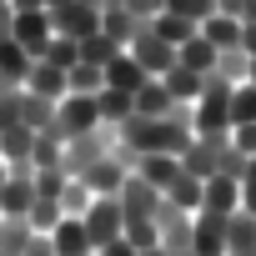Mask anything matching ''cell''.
Listing matches in <instances>:
<instances>
[{
	"label": "cell",
	"mask_w": 256,
	"mask_h": 256,
	"mask_svg": "<svg viewBox=\"0 0 256 256\" xmlns=\"http://www.w3.org/2000/svg\"><path fill=\"white\" fill-rule=\"evenodd\" d=\"M161 10H171V16H181V20H191V26L201 30V20L216 10V0H166Z\"/></svg>",
	"instance_id": "obj_31"
},
{
	"label": "cell",
	"mask_w": 256,
	"mask_h": 256,
	"mask_svg": "<svg viewBox=\"0 0 256 256\" xmlns=\"http://www.w3.org/2000/svg\"><path fill=\"white\" fill-rule=\"evenodd\" d=\"M241 211L256 216V161H246V171H241Z\"/></svg>",
	"instance_id": "obj_32"
},
{
	"label": "cell",
	"mask_w": 256,
	"mask_h": 256,
	"mask_svg": "<svg viewBox=\"0 0 256 256\" xmlns=\"http://www.w3.org/2000/svg\"><path fill=\"white\" fill-rule=\"evenodd\" d=\"M66 86H70L66 96H100L106 90V70L100 66H70L66 70Z\"/></svg>",
	"instance_id": "obj_27"
},
{
	"label": "cell",
	"mask_w": 256,
	"mask_h": 256,
	"mask_svg": "<svg viewBox=\"0 0 256 256\" xmlns=\"http://www.w3.org/2000/svg\"><path fill=\"white\" fill-rule=\"evenodd\" d=\"M136 26H141V20L126 10V6H116V0H106V6H100V36H106L116 50H126V46H131Z\"/></svg>",
	"instance_id": "obj_13"
},
{
	"label": "cell",
	"mask_w": 256,
	"mask_h": 256,
	"mask_svg": "<svg viewBox=\"0 0 256 256\" xmlns=\"http://www.w3.org/2000/svg\"><path fill=\"white\" fill-rule=\"evenodd\" d=\"M90 256H96V251H90Z\"/></svg>",
	"instance_id": "obj_39"
},
{
	"label": "cell",
	"mask_w": 256,
	"mask_h": 256,
	"mask_svg": "<svg viewBox=\"0 0 256 256\" xmlns=\"http://www.w3.org/2000/svg\"><path fill=\"white\" fill-rule=\"evenodd\" d=\"M126 56H131V60H136L146 76H156V80H161V76L176 66V46H166V40H161V36L146 26V20L136 26V36H131V46H126Z\"/></svg>",
	"instance_id": "obj_3"
},
{
	"label": "cell",
	"mask_w": 256,
	"mask_h": 256,
	"mask_svg": "<svg viewBox=\"0 0 256 256\" xmlns=\"http://www.w3.org/2000/svg\"><path fill=\"white\" fill-rule=\"evenodd\" d=\"M56 201H60V211H66V216H86V206H90L96 196H90V186H86L80 176H66V186H60V196H56Z\"/></svg>",
	"instance_id": "obj_29"
},
{
	"label": "cell",
	"mask_w": 256,
	"mask_h": 256,
	"mask_svg": "<svg viewBox=\"0 0 256 256\" xmlns=\"http://www.w3.org/2000/svg\"><path fill=\"white\" fill-rule=\"evenodd\" d=\"M146 80H151V76H146V70H141L131 56H126V50H120V56H110V66H106V86H110V90H126V96H136Z\"/></svg>",
	"instance_id": "obj_19"
},
{
	"label": "cell",
	"mask_w": 256,
	"mask_h": 256,
	"mask_svg": "<svg viewBox=\"0 0 256 256\" xmlns=\"http://www.w3.org/2000/svg\"><path fill=\"white\" fill-rule=\"evenodd\" d=\"M50 246H56V256H90V251H96L80 216H60V226L50 231Z\"/></svg>",
	"instance_id": "obj_12"
},
{
	"label": "cell",
	"mask_w": 256,
	"mask_h": 256,
	"mask_svg": "<svg viewBox=\"0 0 256 256\" xmlns=\"http://www.w3.org/2000/svg\"><path fill=\"white\" fill-rule=\"evenodd\" d=\"M50 26H56V36L90 40L100 30V6H90V0H60V6H50Z\"/></svg>",
	"instance_id": "obj_4"
},
{
	"label": "cell",
	"mask_w": 256,
	"mask_h": 256,
	"mask_svg": "<svg viewBox=\"0 0 256 256\" xmlns=\"http://www.w3.org/2000/svg\"><path fill=\"white\" fill-rule=\"evenodd\" d=\"M216 56H221V50H216V46H211V40L196 30V36H191V40L176 50V66H186V70H196L201 80H211V70H216Z\"/></svg>",
	"instance_id": "obj_16"
},
{
	"label": "cell",
	"mask_w": 256,
	"mask_h": 256,
	"mask_svg": "<svg viewBox=\"0 0 256 256\" xmlns=\"http://www.w3.org/2000/svg\"><path fill=\"white\" fill-rule=\"evenodd\" d=\"M241 50H246V60H256V20H246V30H241Z\"/></svg>",
	"instance_id": "obj_36"
},
{
	"label": "cell",
	"mask_w": 256,
	"mask_h": 256,
	"mask_svg": "<svg viewBox=\"0 0 256 256\" xmlns=\"http://www.w3.org/2000/svg\"><path fill=\"white\" fill-rule=\"evenodd\" d=\"M50 0H10V10H46Z\"/></svg>",
	"instance_id": "obj_38"
},
{
	"label": "cell",
	"mask_w": 256,
	"mask_h": 256,
	"mask_svg": "<svg viewBox=\"0 0 256 256\" xmlns=\"http://www.w3.org/2000/svg\"><path fill=\"white\" fill-rule=\"evenodd\" d=\"M161 196H166V206H171V211H186V216H196V211H201V181H196V176H186V171H181Z\"/></svg>",
	"instance_id": "obj_22"
},
{
	"label": "cell",
	"mask_w": 256,
	"mask_h": 256,
	"mask_svg": "<svg viewBox=\"0 0 256 256\" xmlns=\"http://www.w3.org/2000/svg\"><path fill=\"white\" fill-rule=\"evenodd\" d=\"M116 201H120V211H126V221L131 216H161V206H166V196L156 191V186H146L136 171L120 181V191H116Z\"/></svg>",
	"instance_id": "obj_8"
},
{
	"label": "cell",
	"mask_w": 256,
	"mask_h": 256,
	"mask_svg": "<svg viewBox=\"0 0 256 256\" xmlns=\"http://www.w3.org/2000/svg\"><path fill=\"white\" fill-rule=\"evenodd\" d=\"M120 236L131 241L136 251H156V246H161V221H156V216H131V221L120 226Z\"/></svg>",
	"instance_id": "obj_24"
},
{
	"label": "cell",
	"mask_w": 256,
	"mask_h": 256,
	"mask_svg": "<svg viewBox=\"0 0 256 256\" xmlns=\"http://www.w3.org/2000/svg\"><path fill=\"white\" fill-rule=\"evenodd\" d=\"M40 60L56 66V70H70V66H80V40H70V36H50V46H46Z\"/></svg>",
	"instance_id": "obj_28"
},
{
	"label": "cell",
	"mask_w": 256,
	"mask_h": 256,
	"mask_svg": "<svg viewBox=\"0 0 256 256\" xmlns=\"http://www.w3.org/2000/svg\"><path fill=\"white\" fill-rule=\"evenodd\" d=\"M146 186H156V191H166L176 176H181V156H166V151H151V156H136V166H131Z\"/></svg>",
	"instance_id": "obj_11"
},
{
	"label": "cell",
	"mask_w": 256,
	"mask_h": 256,
	"mask_svg": "<svg viewBox=\"0 0 256 256\" xmlns=\"http://www.w3.org/2000/svg\"><path fill=\"white\" fill-rule=\"evenodd\" d=\"M30 66H36V56H30V50H20L10 36L0 40V86H26Z\"/></svg>",
	"instance_id": "obj_18"
},
{
	"label": "cell",
	"mask_w": 256,
	"mask_h": 256,
	"mask_svg": "<svg viewBox=\"0 0 256 256\" xmlns=\"http://www.w3.org/2000/svg\"><path fill=\"white\" fill-rule=\"evenodd\" d=\"M131 106H136V116H151V120H161V116L181 110V106H176V100L166 96V86H161L156 76H151V80H146V86H141V90L131 96Z\"/></svg>",
	"instance_id": "obj_20"
},
{
	"label": "cell",
	"mask_w": 256,
	"mask_h": 256,
	"mask_svg": "<svg viewBox=\"0 0 256 256\" xmlns=\"http://www.w3.org/2000/svg\"><path fill=\"white\" fill-rule=\"evenodd\" d=\"M60 216H66V211H60V201H56V196H36V201H30V211H26V226H30L36 236H50V231L60 226Z\"/></svg>",
	"instance_id": "obj_23"
},
{
	"label": "cell",
	"mask_w": 256,
	"mask_h": 256,
	"mask_svg": "<svg viewBox=\"0 0 256 256\" xmlns=\"http://www.w3.org/2000/svg\"><path fill=\"white\" fill-rule=\"evenodd\" d=\"M226 256H256V216L251 211L226 216Z\"/></svg>",
	"instance_id": "obj_17"
},
{
	"label": "cell",
	"mask_w": 256,
	"mask_h": 256,
	"mask_svg": "<svg viewBox=\"0 0 256 256\" xmlns=\"http://www.w3.org/2000/svg\"><path fill=\"white\" fill-rule=\"evenodd\" d=\"M100 126V110H96V96H66L56 100V120H50V131L60 141H76V136H90Z\"/></svg>",
	"instance_id": "obj_2"
},
{
	"label": "cell",
	"mask_w": 256,
	"mask_h": 256,
	"mask_svg": "<svg viewBox=\"0 0 256 256\" xmlns=\"http://www.w3.org/2000/svg\"><path fill=\"white\" fill-rule=\"evenodd\" d=\"M186 116H191V131L196 136H231V90L206 80L201 100L186 106Z\"/></svg>",
	"instance_id": "obj_1"
},
{
	"label": "cell",
	"mask_w": 256,
	"mask_h": 256,
	"mask_svg": "<svg viewBox=\"0 0 256 256\" xmlns=\"http://www.w3.org/2000/svg\"><path fill=\"white\" fill-rule=\"evenodd\" d=\"M96 256H141V251H136L131 241H126V236H116V241H110V246H100Z\"/></svg>",
	"instance_id": "obj_35"
},
{
	"label": "cell",
	"mask_w": 256,
	"mask_h": 256,
	"mask_svg": "<svg viewBox=\"0 0 256 256\" xmlns=\"http://www.w3.org/2000/svg\"><path fill=\"white\" fill-rule=\"evenodd\" d=\"M86 231H90V246L100 251V246H110L116 236H120V226H126V211H120V201L116 196H96L90 206H86Z\"/></svg>",
	"instance_id": "obj_5"
},
{
	"label": "cell",
	"mask_w": 256,
	"mask_h": 256,
	"mask_svg": "<svg viewBox=\"0 0 256 256\" xmlns=\"http://www.w3.org/2000/svg\"><path fill=\"white\" fill-rule=\"evenodd\" d=\"M241 30H246V20H236V16H226V10H211V16L201 20V36H206L216 50H241Z\"/></svg>",
	"instance_id": "obj_14"
},
{
	"label": "cell",
	"mask_w": 256,
	"mask_h": 256,
	"mask_svg": "<svg viewBox=\"0 0 256 256\" xmlns=\"http://www.w3.org/2000/svg\"><path fill=\"white\" fill-rule=\"evenodd\" d=\"M50 36H56L50 10H16V20H10V40H16L20 50H30V56L40 60L46 46H50Z\"/></svg>",
	"instance_id": "obj_6"
},
{
	"label": "cell",
	"mask_w": 256,
	"mask_h": 256,
	"mask_svg": "<svg viewBox=\"0 0 256 256\" xmlns=\"http://www.w3.org/2000/svg\"><path fill=\"white\" fill-rule=\"evenodd\" d=\"M110 56H120V50H116L100 30H96L90 40H80V66H100V70H106V66H110Z\"/></svg>",
	"instance_id": "obj_30"
},
{
	"label": "cell",
	"mask_w": 256,
	"mask_h": 256,
	"mask_svg": "<svg viewBox=\"0 0 256 256\" xmlns=\"http://www.w3.org/2000/svg\"><path fill=\"white\" fill-rule=\"evenodd\" d=\"M96 110H100V126H110V131H120V126L136 116L131 96H126V90H110V86H106V90L96 96Z\"/></svg>",
	"instance_id": "obj_21"
},
{
	"label": "cell",
	"mask_w": 256,
	"mask_h": 256,
	"mask_svg": "<svg viewBox=\"0 0 256 256\" xmlns=\"http://www.w3.org/2000/svg\"><path fill=\"white\" fill-rule=\"evenodd\" d=\"M20 90H30V96H40V100H50V106H56V100H66V90H70V86H66V70H56V66L36 60Z\"/></svg>",
	"instance_id": "obj_15"
},
{
	"label": "cell",
	"mask_w": 256,
	"mask_h": 256,
	"mask_svg": "<svg viewBox=\"0 0 256 256\" xmlns=\"http://www.w3.org/2000/svg\"><path fill=\"white\" fill-rule=\"evenodd\" d=\"M146 26H151V30H156V36H161L166 46H176V50H181V46H186V40L196 36V26H191V20H181V16H171V10H161V16H151Z\"/></svg>",
	"instance_id": "obj_25"
},
{
	"label": "cell",
	"mask_w": 256,
	"mask_h": 256,
	"mask_svg": "<svg viewBox=\"0 0 256 256\" xmlns=\"http://www.w3.org/2000/svg\"><path fill=\"white\" fill-rule=\"evenodd\" d=\"M191 256H226V216H191Z\"/></svg>",
	"instance_id": "obj_9"
},
{
	"label": "cell",
	"mask_w": 256,
	"mask_h": 256,
	"mask_svg": "<svg viewBox=\"0 0 256 256\" xmlns=\"http://www.w3.org/2000/svg\"><path fill=\"white\" fill-rule=\"evenodd\" d=\"M116 6H126L136 20H151V16H161V6H166V0H116Z\"/></svg>",
	"instance_id": "obj_33"
},
{
	"label": "cell",
	"mask_w": 256,
	"mask_h": 256,
	"mask_svg": "<svg viewBox=\"0 0 256 256\" xmlns=\"http://www.w3.org/2000/svg\"><path fill=\"white\" fill-rule=\"evenodd\" d=\"M10 20H16V10H10V0H0V40L10 36Z\"/></svg>",
	"instance_id": "obj_37"
},
{
	"label": "cell",
	"mask_w": 256,
	"mask_h": 256,
	"mask_svg": "<svg viewBox=\"0 0 256 256\" xmlns=\"http://www.w3.org/2000/svg\"><path fill=\"white\" fill-rule=\"evenodd\" d=\"M236 126H256V80L231 86V131Z\"/></svg>",
	"instance_id": "obj_26"
},
{
	"label": "cell",
	"mask_w": 256,
	"mask_h": 256,
	"mask_svg": "<svg viewBox=\"0 0 256 256\" xmlns=\"http://www.w3.org/2000/svg\"><path fill=\"white\" fill-rule=\"evenodd\" d=\"M30 201H36V176H30V171H10V176H6V186H0V216L26 221Z\"/></svg>",
	"instance_id": "obj_10"
},
{
	"label": "cell",
	"mask_w": 256,
	"mask_h": 256,
	"mask_svg": "<svg viewBox=\"0 0 256 256\" xmlns=\"http://www.w3.org/2000/svg\"><path fill=\"white\" fill-rule=\"evenodd\" d=\"M20 256H56V246H50V236H36V231H30V241H26Z\"/></svg>",
	"instance_id": "obj_34"
},
{
	"label": "cell",
	"mask_w": 256,
	"mask_h": 256,
	"mask_svg": "<svg viewBox=\"0 0 256 256\" xmlns=\"http://www.w3.org/2000/svg\"><path fill=\"white\" fill-rule=\"evenodd\" d=\"M201 211L206 216H236L241 211V176H226V171L206 176L201 181Z\"/></svg>",
	"instance_id": "obj_7"
}]
</instances>
